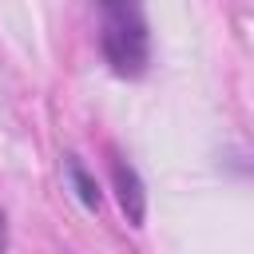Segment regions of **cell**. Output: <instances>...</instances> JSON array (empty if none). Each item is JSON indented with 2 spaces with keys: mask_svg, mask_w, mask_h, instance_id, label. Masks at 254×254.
<instances>
[{
  "mask_svg": "<svg viewBox=\"0 0 254 254\" xmlns=\"http://www.w3.org/2000/svg\"><path fill=\"white\" fill-rule=\"evenodd\" d=\"M71 179H75V187H79V194H83V202H87V206H95V198H99V194H95V187H91V179L83 175V167H79L75 159H71Z\"/></svg>",
  "mask_w": 254,
  "mask_h": 254,
  "instance_id": "3957f363",
  "label": "cell"
},
{
  "mask_svg": "<svg viewBox=\"0 0 254 254\" xmlns=\"http://www.w3.org/2000/svg\"><path fill=\"white\" fill-rule=\"evenodd\" d=\"M111 171H115V183H119V202H123L127 218H131V222H143V187H139L135 171H131V167H123V159H115V163H111Z\"/></svg>",
  "mask_w": 254,
  "mask_h": 254,
  "instance_id": "7a4b0ae2",
  "label": "cell"
},
{
  "mask_svg": "<svg viewBox=\"0 0 254 254\" xmlns=\"http://www.w3.org/2000/svg\"><path fill=\"white\" fill-rule=\"evenodd\" d=\"M4 242H8V226H4V214H0V250H4Z\"/></svg>",
  "mask_w": 254,
  "mask_h": 254,
  "instance_id": "277c9868",
  "label": "cell"
},
{
  "mask_svg": "<svg viewBox=\"0 0 254 254\" xmlns=\"http://www.w3.org/2000/svg\"><path fill=\"white\" fill-rule=\"evenodd\" d=\"M103 52L119 75H139L147 64V24L143 12L131 4L103 8Z\"/></svg>",
  "mask_w": 254,
  "mask_h": 254,
  "instance_id": "6da1fadb",
  "label": "cell"
}]
</instances>
